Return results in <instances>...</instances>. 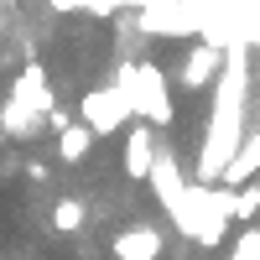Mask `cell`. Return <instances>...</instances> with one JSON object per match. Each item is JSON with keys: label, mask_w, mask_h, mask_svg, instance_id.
Returning <instances> with one entry per match:
<instances>
[{"label": "cell", "mask_w": 260, "mask_h": 260, "mask_svg": "<svg viewBox=\"0 0 260 260\" xmlns=\"http://www.w3.org/2000/svg\"><path fill=\"white\" fill-rule=\"evenodd\" d=\"M0 146H6V130H0Z\"/></svg>", "instance_id": "obj_10"}, {"label": "cell", "mask_w": 260, "mask_h": 260, "mask_svg": "<svg viewBox=\"0 0 260 260\" xmlns=\"http://www.w3.org/2000/svg\"><path fill=\"white\" fill-rule=\"evenodd\" d=\"M115 260H161V229L156 224H130L110 240Z\"/></svg>", "instance_id": "obj_3"}, {"label": "cell", "mask_w": 260, "mask_h": 260, "mask_svg": "<svg viewBox=\"0 0 260 260\" xmlns=\"http://www.w3.org/2000/svg\"><path fill=\"white\" fill-rule=\"evenodd\" d=\"M151 161H156V130L151 125H130L125 130V177L130 182L151 177Z\"/></svg>", "instance_id": "obj_4"}, {"label": "cell", "mask_w": 260, "mask_h": 260, "mask_svg": "<svg viewBox=\"0 0 260 260\" xmlns=\"http://www.w3.org/2000/svg\"><path fill=\"white\" fill-rule=\"evenodd\" d=\"M83 219H89V208H83L78 198H57V203H52V229H57V234H78Z\"/></svg>", "instance_id": "obj_7"}, {"label": "cell", "mask_w": 260, "mask_h": 260, "mask_svg": "<svg viewBox=\"0 0 260 260\" xmlns=\"http://www.w3.org/2000/svg\"><path fill=\"white\" fill-rule=\"evenodd\" d=\"M89 151H94V130L83 125V120L57 125V161H83Z\"/></svg>", "instance_id": "obj_5"}, {"label": "cell", "mask_w": 260, "mask_h": 260, "mask_svg": "<svg viewBox=\"0 0 260 260\" xmlns=\"http://www.w3.org/2000/svg\"><path fill=\"white\" fill-rule=\"evenodd\" d=\"M229 260H260V229H245L240 240H234V250H229Z\"/></svg>", "instance_id": "obj_9"}, {"label": "cell", "mask_w": 260, "mask_h": 260, "mask_svg": "<svg viewBox=\"0 0 260 260\" xmlns=\"http://www.w3.org/2000/svg\"><path fill=\"white\" fill-rule=\"evenodd\" d=\"M219 47H192L187 52V62H182V83H187V89H203V83L213 78V73H219Z\"/></svg>", "instance_id": "obj_6"}, {"label": "cell", "mask_w": 260, "mask_h": 260, "mask_svg": "<svg viewBox=\"0 0 260 260\" xmlns=\"http://www.w3.org/2000/svg\"><path fill=\"white\" fill-rule=\"evenodd\" d=\"M78 120L94 130V141L99 136H115V130L130 120V94L120 89V83H115V89H89L83 104H78Z\"/></svg>", "instance_id": "obj_1"}, {"label": "cell", "mask_w": 260, "mask_h": 260, "mask_svg": "<svg viewBox=\"0 0 260 260\" xmlns=\"http://www.w3.org/2000/svg\"><path fill=\"white\" fill-rule=\"evenodd\" d=\"M219 182H224L229 192H240V187L260 182V130H250L245 146H234V151H229V161L219 167Z\"/></svg>", "instance_id": "obj_2"}, {"label": "cell", "mask_w": 260, "mask_h": 260, "mask_svg": "<svg viewBox=\"0 0 260 260\" xmlns=\"http://www.w3.org/2000/svg\"><path fill=\"white\" fill-rule=\"evenodd\" d=\"M255 213H260V182H250L245 192L229 198V224H255Z\"/></svg>", "instance_id": "obj_8"}]
</instances>
